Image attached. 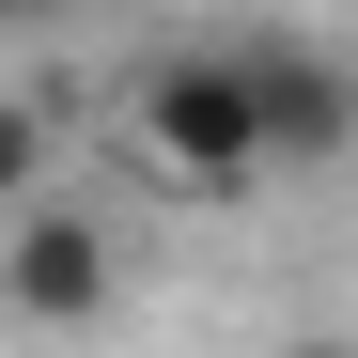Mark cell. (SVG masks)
Returning <instances> with one entry per match:
<instances>
[{
    "label": "cell",
    "mask_w": 358,
    "mask_h": 358,
    "mask_svg": "<svg viewBox=\"0 0 358 358\" xmlns=\"http://www.w3.org/2000/svg\"><path fill=\"white\" fill-rule=\"evenodd\" d=\"M125 125H141V156L171 171V187H203V203H234V187L280 171L265 94H250V47H156V63L125 78Z\"/></svg>",
    "instance_id": "cell-1"
},
{
    "label": "cell",
    "mask_w": 358,
    "mask_h": 358,
    "mask_svg": "<svg viewBox=\"0 0 358 358\" xmlns=\"http://www.w3.org/2000/svg\"><path fill=\"white\" fill-rule=\"evenodd\" d=\"M109 296H125L109 218H78V203H16V218H0V312H16V327H94Z\"/></svg>",
    "instance_id": "cell-2"
},
{
    "label": "cell",
    "mask_w": 358,
    "mask_h": 358,
    "mask_svg": "<svg viewBox=\"0 0 358 358\" xmlns=\"http://www.w3.org/2000/svg\"><path fill=\"white\" fill-rule=\"evenodd\" d=\"M250 47V94H265V141H280V171H327V156H358V63L327 31H234Z\"/></svg>",
    "instance_id": "cell-3"
},
{
    "label": "cell",
    "mask_w": 358,
    "mask_h": 358,
    "mask_svg": "<svg viewBox=\"0 0 358 358\" xmlns=\"http://www.w3.org/2000/svg\"><path fill=\"white\" fill-rule=\"evenodd\" d=\"M16 203H47V109L0 94V218H16Z\"/></svg>",
    "instance_id": "cell-4"
},
{
    "label": "cell",
    "mask_w": 358,
    "mask_h": 358,
    "mask_svg": "<svg viewBox=\"0 0 358 358\" xmlns=\"http://www.w3.org/2000/svg\"><path fill=\"white\" fill-rule=\"evenodd\" d=\"M265 358H358V343H343V327H296V343H265Z\"/></svg>",
    "instance_id": "cell-5"
},
{
    "label": "cell",
    "mask_w": 358,
    "mask_h": 358,
    "mask_svg": "<svg viewBox=\"0 0 358 358\" xmlns=\"http://www.w3.org/2000/svg\"><path fill=\"white\" fill-rule=\"evenodd\" d=\"M0 16H78V0H0Z\"/></svg>",
    "instance_id": "cell-6"
}]
</instances>
